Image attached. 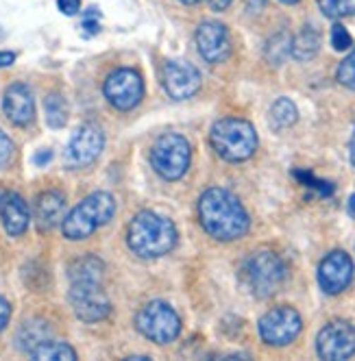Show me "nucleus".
<instances>
[{"instance_id": "f257e3e1", "label": "nucleus", "mask_w": 355, "mask_h": 361, "mask_svg": "<svg viewBox=\"0 0 355 361\" xmlns=\"http://www.w3.org/2000/svg\"><path fill=\"white\" fill-rule=\"evenodd\" d=\"M198 218L214 240L234 242L248 231V214L242 202L222 188H212L198 200Z\"/></svg>"}, {"instance_id": "f03ea898", "label": "nucleus", "mask_w": 355, "mask_h": 361, "mask_svg": "<svg viewBox=\"0 0 355 361\" xmlns=\"http://www.w3.org/2000/svg\"><path fill=\"white\" fill-rule=\"evenodd\" d=\"M126 242L142 259H157V257H164L174 248L176 228L168 218L160 214L142 212L131 220Z\"/></svg>"}, {"instance_id": "7ed1b4c3", "label": "nucleus", "mask_w": 355, "mask_h": 361, "mask_svg": "<svg viewBox=\"0 0 355 361\" xmlns=\"http://www.w3.org/2000/svg\"><path fill=\"white\" fill-rule=\"evenodd\" d=\"M212 148L218 157L231 164L251 159L258 150V133L251 122L242 118H222L212 126L210 133Z\"/></svg>"}, {"instance_id": "20e7f679", "label": "nucleus", "mask_w": 355, "mask_h": 361, "mask_svg": "<svg viewBox=\"0 0 355 361\" xmlns=\"http://www.w3.org/2000/svg\"><path fill=\"white\" fill-rule=\"evenodd\" d=\"M116 214V200L107 192H94L83 198L64 220L61 231L72 242L88 240L98 226L107 224Z\"/></svg>"}, {"instance_id": "39448f33", "label": "nucleus", "mask_w": 355, "mask_h": 361, "mask_svg": "<svg viewBox=\"0 0 355 361\" xmlns=\"http://www.w3.org/2000/svg\"><path fill=\"white\" fill-rule=\"evenodd\" d=\"M288 276L284 259L272 250H258L242 264V281L255 298H270Z\"/></svg>"}, {"instance_id": "423d86ee", "label": "nucleus", "mask_w": 355, "mask_h": 361, "mask_svg": "<svg viewBox=\"0 0 355 361\" xmlns=\"http://www.w3.org/2000/svg\"><path fill=\"white\" fill-rule=\"evenodd\" d=\"M192 159V150L186 137L176 133H166L162 135L153 148H150V164H153L155 172L166 178V180H176L181 178Z\"/></svg>"}, {"instance_id": "0eeeda50", "label": "nucleus", "mask_w": 355, "mask_h": 361, "mask_svg": "<svg viewBox=\"0 0 355 361\" xmlns=\"http://www.w3.org/2000/svg\"><path fill=\"white\" fill-rule=\"evenodd\" d=\"M138 331L155 344H170L181 331V320L168 302L153 300L144 305L136 316Z\"/></svg>"}, {"instance_id": "6e6552de", "label": "nucleus", "mask_w": 355, "mask_h": 361, "mask_svg": "<svg viewBox=\"0 0 355 361\" xmlns=\"http://www.w3.org/2000/svg\"><path fill=\"white\" fill-rule=\"evenodd\" d=\"M70 305L79 320L98 322L105 320L112 312V302L103 290V281H70Z\"/></svg>"}, {"instance_id": "1a4fd4ad", "label": "nucleus", "mask_w": 355, "mask_h": 361, "mask_svg": "<svg viewBox=\"0 0 355 361\" xmlns=\"http://www.w3.org/2000/svg\"><path fill=\"white\" fill-rule=\"evenodd\" d=\"M258 329H260V338L268 346H288L299 338L303 320L294 307L279 305L260 318Z\"/></svg>"}, {"instance_id": "9d476101", "label": "nucleus", "mask_w": 355, "mask_h": 361, "mask_svg": "<svg viewBox=\"0 0 355 361\" xmlns=\"http://www.w3.org/2000/svg\"><path fill=\"white\" fill-rule=\"evenodd\" d=\"M103 148H105V135L100 131V126L88 122L79 126L70 137L64 152V164L68 168H85L98 159Z\"/></svg>"}, {"instance_id": "9b49d317", "label": "nucleus", "mask_w": 355, "mask_h": 361, "mask_svg": "<svg viewBox=\"0 0 355 361\" xmlns=\"http://www.w3.org/2000/svg\"><path fill=\"white\" fill-rule=\"evenodd\" d=\"M103 92L105 98L109 100V105H114L120 111H129L140 105V100L144 96V81L136 70L120 68L107 76Z\"/></svg>"}, {"instance_id": "f8f14e48", "label": "nucleus", "mask_w": 355, "mask_h": 361, "mask_svg": "<svg viewBox=\"0 0 355 361\" xmlns=\"http://www.w3.org/2000/svg\"><path fill=\"white\" fill-rule=\"evenodd\" d=\"M320 359L342 361L355 355V326L347 320H334L320 329L316 338Z\"/></svg>"}, {"instance_id": "ddd939ff", "label": "nucleus", "mask_w": 355, "mask_h": 361, "mask_svg": "<svg viewBox=\"0 0 355 361\" xmlns=\"http://www.w3.org/2000/svg\"><path fill=\"white\" fill-rule=\"evenodd\" d=\"M353 281V262L344 250L329 252L318 266V286L325 294H340Z\"/></svg>"}, {"instance_id": "4468645a", "label": "nucleus", "mask_w": 355, "mask_h": 361, "mask_svg": "<svg viewBox=\"0 0 355 361\" xmlns=\"http://www.w3.org/2000/svg\"><path fill=\"white\" fill-rule=\"evenodd\" d=\"M196 46L200 57L207 63H220L229 57L231 53V37L224 24L216 20H205L200 22L196 29Z\"/></svg>"}, {"instance_id": "2eb2a0df", "label": "nucleus", "mask_w": 355, "mask_h": 361, "mask_svg": "<svg viewBox=\"0 0 355 361\" xmlns=\"http://www.w3.org/2000/svg\"><path fill=\"white\" fill-rule=\"evenodd\" d=\"M164 87L170 98H192L200 87V72L183 59H172L164 66Z\"/></svg>"}, {"instance_id": "dca6fc26", "label": "nucleus", "mask_w": 355, "mask_h": 361, "mask_svg": "<svg viewBox=\"0 0 355 361\" xmlns=\"http://www.w3.org/2000/svg\"><path fill=\"white\" fill-rule=\"evenodd\" d=\"M3 109L9 122L16 126H27L35 118V100L31 90L24 83H13L7 87L5 98H3Z\"/></svg>"}, {"instance_id": "f3484780", "label": "nucleus", "mask_w": 355, "mask_h": 361, "mask_svg": "<svg viewBox=\"0 0 355 361\" xmlns=\"http://www.w3.org/2000/svg\"><path fill=\"white\" fill-rule=\"evenodd\" d=\"M0 220H3V226L9 235L18 238L22 235L29 226V207L24 198L16 192H5L0 194Z\"/></svg>"}, {"instance_id": "a211bd4d", "label": "nucleus", "mask_w": 355, "mask_h": 361, "mask_svg": "<svg viewBox=\"0 0 355 361\" xmlns=\"http://www.w3.org/2000/svg\"><path fill=\"white\" fill-rule=\"evenodd\" d=\"M64 209H66V196L61 192H44L37 202H35V222L40 231H50L55 228L64 220Z\"/></svg>"}, {"instance_id": "6ab92c4d", "label": "nucleus", "mask_w": 355, "mask_h": 361, "mask_svg": "<svg viewBox=\"0 0 355 361\" xmlns=\"http://www.w3.org/2000/svg\"><path fill=\"white\" fill-rule=\"evenodd\" d=\"M18 348L24 353H31L33 348H37L42 342L50 340V326L42 320H29L24 322L18 331Z\"/></svg>"}, {"instance_id": "aec40b11", "label": "nucleus", "mask_w": 355, "mask_h": 361, "mask_svg": "<svg viewBox=\"0 0 355 361\" xmlns=\"http://www.w3.org/2000/svg\"><path fill=\"white\" fill-rule=\"evenodd\" d=\"M318 48H320V35L312 27H306L292 39L290 53L299 61H310L318 55Z\"/></svg>"}, {"instance_id": "412c9836", "label": "nucleus", "mask_w": 355, "mask_h": 361, "mask_svg": "<svg viewBox=\"0 0 355 361\" xmlns=\"http://www.w3.org/2000/svg\"><path fill=\"white\" fill-rule=\"evenodd\" d=\"M31 359L35 361H72L77 359V350H74L72 346H68L66 342H55V340H46L42 342L37 348H33L31 353Z\"/></svg>"}, {"instance_id": "4be33fe9", "label": "nucleus", "mask_w": 355, "mask_h": 361, "mask_svg": "<svg viewBox=\"0 0 355 361\" xmlns=\"http://www.w3.org/2000/svg\"><path fill=\"white\" fill-rule=\"evenodd\" d=\"M299 120V109L290 98H279L270 107V124L275 128H288Z\"/></svg>"}, {"instance_id": "5701e85b", "label": "nucleus", "mask_w": 355, "mask_h": 361, "mask_svg": "<svg viewBox=\"0 0 355 361\" xmlns=\"http://www.w3.org/2000/svg\"><path fill=\"white\" fill-rule=\"evenodd\" d=\"M44 114H46L48 126H53V128L66 126V122H68V105H66L64 96H59V94L46 96V100H44Z\"/></svg>"}, {"instance_id": "b1692460", "label": "nucleus", "mask_w": 355, "mask_h": 361, "mask_svg": "<svg viewBox=\"0 0 355 361\" xmlns=\"http://www.w3.org/2000/svg\"><path fill=\"white\" fill-rule=\"evenodd\" d=\"M318 7L327 18H349L355 16V0H318Z\"/></svg>"}, {"instance_id": "393cba45", "label": "nucleus", "mask_w": 355, "mask_h": 361, "mask_svg": "<svg viewBox=\"0 0 355 361\" xmlns=\"http://www.w3.org/2000/svg\"><path fill=\"white\" fill-rule=\"evenodd\" d=\"M290 48H292V39L282 33V35H275L270 42H268V48H266V57L275 63V66H282L284 59L290 55Z\"/></svg>"}, {"instance_id": "a878e982", "label": "nucleus", "mask_w": 355, "mask_h": 361, "mask_svg": "<svg viewBox=\"0 0 355 361\" xmlns=\"http://www.w3.org/2000/svg\"><path fill=\"white\" fill-rule=\"evenodd\" d=\"M338 83L355 92V48L338 66Z\"/></svg>"}, {"instance_id": "bb28decb", "label": "nucleus", "mask_w": 355, "mask_h": 361, "mask_svg": "<svg viewBox=\"0 0 355 361\" xmlns=\"http://www.w3.org/2000/svg\"><path fill=\"white\" fill-rule=\"evenodd\" d=\"M332 46L336 50H349L353 46V39H351L349 31L342 27V24H334V27H332Z\"/></svg>"}, {"instance_id": "cd10ccee", "label": "nucleus", "mask_w": 355, "mask_h": 361, "mask_svg": "<svg viewBox=\"0 0 355 361\" xmlns=\"http://www.w3.org/2000/svg\"><path fill=\"white\" fill-rule=\"evenodd\" d=\"M13 157V142L9 140V135L0 128V168L7 166Z\"/></svg>"}, {"instance_id": "c85d7f7f", "label": "nucleus", "mask_w": 355, "mask_h": 361, "mask_svg": "<svg viewBox=\"0 0 355 361\" xmlns=\"http://www.w3.org/2000/svg\"><path fill=\"white\" fill-rule=\"evenodd\" d=\"M57 7L64 16H77L81 11V0H57Z\"/></svg>"}, {"instance_id": "c756f323", "label": "nucleus", "mask_w": 355, "mask_h": 361, "mask_svg": "<svg viewBox=\"0 0 355 361\" xmlns=\"http://www.w3.org/2000/svg\"><path fill=\"white\" fill-rule=\"evenodd\" d=\"M9 318H11V305L5 296H0V331L9 324Z\"/></svg>"}, {"instance_id": "7c9ffc66", "label": "nucleus", "mask_w": 355, "mask_h": 361, "mask_svg": "<svg viewBox=\"0 0 355 361\" xmlns=\"http://www.w3.org/2000/svg\"><path fill=\"white\" fill-rule=\"evenodd\" d=\"M90 11H94V9H90ZM83 29H85V31H88L90 35L98 33V31H100L98 18H96V20H92V13H88V16H85V20H83Z\"/></svg>"}, {"instance_id": "2f4dec72", "label": "nucleus", "mask_w": 355, "mask_h": 361, "mask_svg": "<svg viewBox=\"0 0 355 361\" xmlns=\"http://www.w3.org/2000/svg\"><path fill=\"white\" fill-rule=\"evenodd\" d=\"M16 61V55L9 53V50H0V68H7Z\"/></svg>"}, {"instance_id": "473e14b6", "label": "nucleus", "mask_w": 355, "mask_h": 361, "mask_svg": "<svg viewBox=\"0 0 355 361\" xmlns=\"http://www.w3.org/2000/svg\"><path fill=\"white\" fill-rule=\"evenodd\" d=\"M50 159H53V152H50V150H42V152L35 154V164H37V166H44V164H48Z\"/></svg>"}, {"instance_id": "72a5a7b5", "label": "nucleus", "mask_w": 355, "mask_h": 361, "mask_svg": "<svg viewBox=\"0 0 355 361\" xmlns=\"http://www.w3.org/2000/svg\"><path fill=\"white\" fill-rule=\"evenodd\" d=\"M210 5H212L214 11H224L227 7L231 5V0H210Z\"/></svg>"}, {"instance_id": "f704fd0d", "label": "nucleus", "mask_w": 355, "mask_h": 361, "mask_svg": "<svg viewBox=\"0 0 355 361\" xmlns=\"http://www.w3.org/2000/svg\"><path fill=\"white\" fill-rule=\"evenodd\" d=\"M349 159H351V164L355 166V131H353V135H351V144H349Z\"/></svg>"}, {"instance_id": "c9c22d12", "label": "nucleus", "mask_w": 355, "mask_h": 361, "mask_svg": "<svg viewBox=\"0 0 355 361\" xmlns=\"http://www.w3.org/2000/svg\"><path fill=\"white\" fill-rule=\"evenodd\" d=\"M347 209H349V216H351V218H355V194H351V198H349V204H347Z\"/></svg>"}, {"instance_id": "e433bc0d", "label": "nucleus", "mask_w": 355, "mask_h": 361, "mask_svg": "<svg viewBox=\"0 0 355 361\" xmlns=\"http://www.w3.org/2000/svg\"><path fill=\"white\" fill-rule=\"evenodd\" d=\"M279 3H284V5H296L299 0H279Z\"/></svg>"}, {"instance_id": "4c0bfd02", "label": "nucleus", "mask_w": 355, "mask_h": 361, "mask_svg": "<svg viewBox=\"0 0 355 361\" xmlns=\"http://www.w3.org/2000/svg\"><path fill=\"white\" fill-rule=\"evenodd\" d=\"M181 3H186V5H196V3H200V0H181Z\"/></svg>"}]
</instances>
